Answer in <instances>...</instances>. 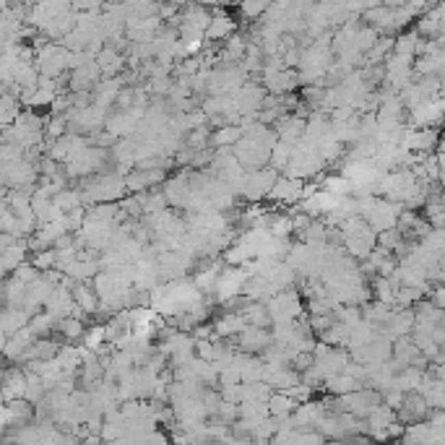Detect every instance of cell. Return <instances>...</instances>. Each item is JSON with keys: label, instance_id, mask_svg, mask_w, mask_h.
<instances>
[{"label": "cell", "instance_id": "cell-1", "mask_svg": "<svg viewBox=\"0 0 445 445\" xmlns=\"http://www.w3.org/2000/svg\"><path fill=\"white\" fill-rule=\"evenodd\" d=\"M34 411H37V406L29 404L27 398L11 401V404L3 406V427H5V430H11V427H16V430H21V427H29L31 417H37Z\"/></svg>", "mask_w": 445, "mask_h": 445}, {"label": "cell", "instance_id": "cell-2", "mask_svg": "<svg viewBox=\"0 0 445 445\" xmlns=\"http://www.w3.org/2000/svg\"><path fill=\"white\" fill-rule=\"evenodd\" d=\"M237 349L245 354H255V352H266L271 344H274V336H271V331L268 328H255V326H248L240 336L235 339Z\"/></svg>", "mask_w": 445, "mask_h": 445}, {"label": "cell", "instance_id": "cell-3", "mask_svg": "<svg viewBox=\"0 0 445 445\" xmlns=\"http://www.w3.org/2000/svg\"><path fill=\"white\" fill-rule=\"evenodd\" d=\"M27 385H29V375L24 367H14L8 365L5 370V378H3V401L11 404V401H18L27 396Z\"/></svg>", "mask_w": 445, "mask_h": 445}, {"label": "cell", "instance_id": "cell-4", "mask_svg": "<svg viewBox=\"0 0 445 445\" xmlns=\"http://www.w3.org/2000/svg\"><path fill=\"white\" fill-rule=\"evenodd\" d=\"M302 190H305V180H297V177H279L274 185V190L268 193V201H274V203H297L302 201Z\"/></svg>", "mask_w": 445, "mask_h": 445}, {"label": "cell", "instance_id": "cell-5", "mask_svg": "<svg viewBox=\"0 0 445 445\" xmlns=\"http://www.w3.org/2000/svg\"><path fill=\"white\" fill-rule=\"evenodd\" d=\"M248 328V320L242 313H222L214 320V333L219 339H237Z\"/></svg>", "mask_w": 445, "mask_h": 445}, {"label": "cell", "instance_id": "cell-6", "mask_svg": "<svg viewBox=\"0 0 445 445\" xmlns=\"http://www.w3.org/2000/svg\"><path fill=\"white\" fill-rule=\"evenodd\" d=\"M235 34H237V24L232 21V16H224V14L211 16V24H209V29H206V40L222 42V40L235 37Z\"/></svg>", "mask_w": 445, "mask_h": 445}, {"label": "cell", "instance_id": "cell-7", "mask_svg": "<svg viewBox=\"0 0 445 445\" xmlns=\"http://www.w3.org/2000/svg\"><path fill=\"white\" fill-rule=\"evenodd\" d=\"M266 81V89L274 94V97H287L294 86H297V81L300 76H294L292 71H281V73H271V76H263Z\"/></svg>", "mask_w": 445, "mask_h": 445}, {"label": "cell", "instance_id": "cell-8", "mask_svg": "<svg viewBox=\"0 0 445 445\" xmlns=\"http://www.w3.org/2000/svg\"><path fill=\"white\" fill-rule=\"evenodd\" d=\"M27 250H29V242H27V240H18L14 248L3 250L0 266H3V271H5V279H8V276H14V271L18 268V266H24Z\"/></svg>", "mask_w": 445, "mask_h": 445}, {"label": "cell", "instance_id": "cell-9", "mask_svg": "<svg viewBox=\"0 0 445 445\" xmlns=\"http://www.w3.org/2000/svg\"><path fill=\"white\" fill-rule=\"evenodd\" d=\"M268 417H271L268 401H245V404H240V419L248 422L253 430H255L261 422H266Z\"/></svg>", "mask_w": 445, "mask_h": 445}, {"label": "cell", "instance_id": "cell-10", "mask_svg": "<svg viewBox=\"0 0 445 445\" xmlns=\"http://www.w3.org/2000/svg\"><path fill=\"white\" fill-rule=\"evenodd\" d=\"M268 411H271V417L274 419H287L297 411V404H294V398H292L289 393L274 391V396L268 398Z\"/></svg>", "mask_w": 445, "mask_h": 445}, {"label": "cell", "instance_id": "cell-11", "mask_svg": "<svg viewBox=\"0 0 445 445\" xmlns=\"http://www.w3.org/2000/svg\"><path fill=\"white\" fill-rule=\"evenodd\" d=\"M73 300H76V307L84 310V315L99 310V297H97V292L89 284H76L73 287Z\"/></svg>", "mask_w": 445, "mask_h": 445}, {"label": "cell", "instance_id": "cell-12", "mask_svg": "<svg viewBox=\"0 0 445 445\" xmlns=\"http://www.w3.org/2000/svg\"><path fill=\"white\" fill-rule=\"evenodd\" d=\"M58 331L63 333V341H66V344H76L79 339H84V336H86L84 318H76V315H71V318H63V320H58Z\"/></svg>", "mask_w": 445, "mask_h": 445}, {"label": "cell", "instance_id": "cell-13", "mask_svg": "<svg viewBox=\"0 0 445 445\" xmlns=\"http://www.w3.org/2000/svg\"><path fill=\"white\" fill-rule=\"evenodd\" d=\"M97 63H99V68H102V76H105V79H110V76H115L120 68H123L125 58H123V55H120V50H115V47H105V50H102V55L97 58Z\"/></svg>", "mask_w": 445, "mask_h": 445}, {"label": "cell", "instance_id": "cell-14", "mask_svg": "<svg viewBox=\"0 0 445 445\" xmlns=\"http://www.w3.org/2000/svg\"><path fill=\"white\" fill-rule=\"evenodd\" d=\"M242 125H222L219 131L211 136V141L216 146H222V149H235L240 141H242Z\"/></svg>", "mask_w": 445, "mask_h": 445}, {"label": "cell", "instance_id": "cell-15", "mask_svg": "<svg viewBox=\"0 0 445 445\" xmlns=\"http://www.w3.org/2000/svg\"><path fill=\"white\" fill-rule=\"evenodd\" d=\"M245 320H248V326H255V328H268L274 326V320H271V313H268V307L261 305V302H253L245 307Z\"/></svg>", "mask_w": 445, "mask_h": 445}, {"label": "cell", "instance_id": "cell-16", "mask_svg": "<svg viewBox=\"0 0 445 445\" xmlns=\"http://www.w3.org/2000/svg\"><path fill=\"white\" fill-rule=\"evenodd\" d=\"M29 328H31V333L37 336V339H47V333H53V328H58V320H55L50 313H37L31 320H29Z\"/></svg>", "mask_w": 445, "mask_h": 445}, {"label": "cell", "instance_id": "cell-17", "mask_svg": "<svg viewBox=\"0 0 445 445\" xmlns=\"http://www.w3.org/2000/svg\"><path fill=\"white\" fill-rule=\"evenodd\" d=\"M107 341L105 336V326H92L86 331V336H84V346L86 349H92V352H99V346Z\"/></svg>", "mask_w": 445, "mask_h": 445}, {"label": "cell", "instance_id": "cell-18", "mask_svg": "<svg viewBox=\"0 0 445 445\" xmlns=\"http://www.w3.org/2000/svg\"><path fill=\"white\" fill-rule=\"evenodd\" d=\"M14 279H18L21 284H27L29 287V284H34V281L40 279V271H37L31 263H24V266H18V268L14 271Z\"/></svg>", "mask_w": 445, "mask_h": 445}, {"label": "cell", "instance_id": "cell-19", "mask_svg": "<svg viewBox=\"0 0 445 445\" xmlns=\"http://www.w3.org/2000/svg\"><path fill=\"white\" fill-rule=\"evenodd\" d=\"M268 8H271L268 3H245V5H240V14L248 16L250 21H253V18H261V16L268 14Z\"/></svg>", "mask_w": 445, "mask_h": 445}, {"label": "cell", "instance_id": "cell-20", "mask_svg": "<svg viewBox=\"0 0 445 445\" xmlns=\"http://www.w3.org/2000/svg\"><path fill=\"white\" fill-rule=\"evenodd\" d=\"M81 445H105V437H102V435H86V437L81 440Z\"/></svg>", "mask_w": 445, "mask_h": 445}]
</instances>
